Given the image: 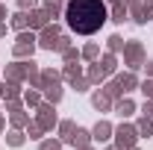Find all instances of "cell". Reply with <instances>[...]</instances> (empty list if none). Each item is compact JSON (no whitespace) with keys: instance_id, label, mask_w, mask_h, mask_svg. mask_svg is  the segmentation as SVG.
<instances>
[{"instance_id":"1","label":"cell","mask_w":153,"mask_h":150,"mask_svg":"<svg viewBox=\"0 0 153 150\" xmlns=\"http://www.w3.org/2000/svg\"><path fill=\"white\" fill-rule=\"evenodd\" d=\"M65 21L76 36H91L106 24V3L103 0H68Z\"/></svg>"}]
</instances>
